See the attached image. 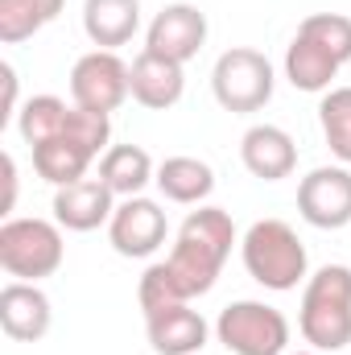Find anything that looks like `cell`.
I'll return each mask as SVG.
<instances>
[{
	"instance_id": "obj_14",
	"label": "cell",
	"mask_w": 351,
	"mask_h": 355,
	"mask_svg": "<svg viewBox=\"0 0 351 355\" xmlns=\"http://www.w3.org/2000/svg\"><path fill=\"white\" fill-rule=\"evenodd\" d=\"M116 211V194L103 178H79L54 190V223L67 232H95Z\"/></svg>"
},
{
	"instance_id": "obj_18",
	"label": "cell",
	"mask_w": 351,
	"mask_h": 355,
	"mask_svg": "<svg viewBox=\"0 0 351 355\" xmlns=\"http://www.w3.org/2000/svg\"><path fill=\"white\" fill-rule=\"evenodd\" d=\"M343 71V62L323 50L314 37L306 33H293L289 50H285V79L293 83L298 91H310V95H327L331 91V79Z\"/></svg>"
},
{
	"instance_id": "obj_4",
	"label": "cell",
	"mask_w": 351,
	"mask_h": 355,
	"mask_svg": "<svg viewBox=\"0 0 351 355\" xmlns=\"http://www.w3.org/2000/svg\"><path fill=\"white\" fill-rule=\"evenodd\" d=\"M240 257H244L248 277L273 293L298 289L306 281V268H310L306 244L298 240V232L285 219H257L240 240Z\"/></svg>"
},
{
	"instance_id": "obj_26",
	"label": "cell",
	"mask_w": 351,
	"mask_h": 355,
	"mask_svg": "<svg viewBox=\"0 0 351 355\" xmlns=\"http://www.w3.org/2000/svg\"><path fill=\"white\" fill-rule=\"evenodd\" d=\"M12 202H17V162L4 153V215L12 211Z\"/></svg>"
},
{
	"instance_id": "obj_20",
	"label": "cell",
	"mask_w": 351,
	"mask_h": 355,
	"mask_svg": "<svg viewBox=\"0 0 351 355\" xmlns=\"http://www.w3.org/2000/svg\"><path fill=\"white\" fill-rule=\"evenodd\" d=\"M99 178L108 182V190L116 198H137L157 178V166H153V157L141 145H112L99 157Z\"/></svg>"
},
{
	"instance_id": "obj_15",
	"label": "cell",
	"mask_w": 351,
	"mask_h": 355,
	"mask_svg": "<svg viewBox=\"0 0 351 355\" xmlns=\"http://www.w3.org/2000/svg\"><path fill=\"white\" fill-rule=\"evenodd\" d=\"M240 162L261 182H281V178H289L298 170V145L277 124H252L240 137Z\"/></svg>"
},
{
	"instance_id": "obj_7",
	"label": "cell",
	"mask_w": 351,
	"mask_h": 355,
	"mask_svg": "<svg viewBox=\"0 0 351 355\" xmlns=\"http://www.w3.org/2000/svg\"><path fill=\"white\" fill-rule=\"evenodd\" d=\"M215 339L232 355H285L289 347V318L264 302H232L215 318Z\"/></svg>"
},
{
	"instance_id": "obj_22",
	"label": "cell",
	"mask_w": 351,
	"mask_h": 355,
	"mask_svg": "<svg viewBox=\"0 0 351 355\" xmlns=\"http://www.w3.org/2000/svg\"><path fill=\"white\" fill-rule=\"evenodd\" d=\"M67 116H71V103L58 99V95H29L25 107L17 112V132L29 149L54 141L62 128H67Z\"/></svg>"
},
{
	"instance_id": "obj_1",
	"label": "cell",
	"mask_w": 351,
	"mask_h": 355,
	"mask_svg": "<svg viewBox=\"0 0 351 355\" xmlns=\"http://www.w3.org/2000/svg\"><path fill=\"white\" fill-rule=\"evenodd\" d=\"M232 244H236V223H232V215L223 207L190 211L182 219V227H178L170 257L145 268V277L137 285L141 314L211 293L223 265H228V257H232Z\"/></svg>"
},
{
	"instance_id": "obj_27",
	"label": "cell",
	"mask_w": 351,
	"mask_h": 355,
	"mask_svg": "<svg viewBox=\"0 0 351 355\" xmlns=\"http://www.w3.org/2000/svg\"><path fill=\"white\" fill-rule=\"evenodd\" d=\"M298 355H323V352H298Z\"/></svg>"
},
{
	"instance_id": "obj_19",
	"label": "cell",
	"mask_w": 351,
	"mask_h": 355,
	"mask_svg": "<svg viewBox=\"0 0 351 355\" xmlns=\"http://www.w3.org/2000/svg\"><path fill=\"white\" fill-rule=\"evenodd\" d=\"M153 182H157V190L170 202H178V207H198L215 190V170L207 162H198V157H166L157 166V178Z\"/></svg>"
},
{
	"instance_id": "obj_17",
	"label": "cell",
	"mask_w": 351,
	"mask_h": 355,
	"mask_svg": "<svg viewBox=\"0 0 351 355\" xmlns=\"http://www.w3.org/2000/svg\"><path fill=\"white\" fill-rule=\"evenodd\" d=\"M141 29V0H83V33L95 50L128 46Z\"/></svg>"
},
{
	"instance_id": "obj_16",
	"label": "cell",
	"mask_w": 351,
	"mask_h": 355,
	"mask_svg": "<svg viewBox=\"0 0 351 355\" xmlns=\"http://www.w3.org/2000/svg\"><path fill=\"white\" fill-rule=\"evenodd\" d=\"M128 87H132V99L149 112H166L174 107L186 91V71L182 62H170L153 50H141L128 67Z\"/></svg>"
},
{
	"instance_id": "obj_23",
	"label": "cell",
	"mask_w": 351,
	"mask_h": 355,
	"mask_svg": "<svg viewBox=\"0 0 351 355\" xmlns=\"http://www.w3.org/2000/svg\"><path fill=\"white\" fill-rule=\"evenodd\" d=\"M318 124L327 137V149L351 166V87H331L318 103Z\"/></svg>"
},
{
	"instance_id": "obj_2",
	"label": "cell",
	"mask_w": 351,
	"mask_h": 355,
	"mask_svg": "<svg viewBox=\"0 0 351 355\" xmlns=\"http://www.w3.org/2000/svg\"><path fill=\"white\" fill-rule=\"evenodd\" d=\"M298 331L314 352H343L351 343V268L323 265L306 277L302 306H298Z\"/></svg>"
},
{
	"instance_id": "obj_11",
	"label": "cell",
	"mask_w": 351,
	"mask_h": 355,
	"mask_svg": "<svg viewBox=\"0 0 351 355\" xmlns=\"http://www.w3.org/2000/svg\"><path fill=\"white\" fill-rule=\"evenodd\" d=\"M207 42V12L198 4H166L153 21H149V33H145V50L170 58V62H190Z\"/></svg>"
},
{
	"instance_id": "obj_3",
	"label": "cell",
	"mask_w": 351,
	"mask_h": 355,
	"mask_svg": "<svg viewBox=\"0 0 351 355\" xmlns=\"http://www.w3.org/2000/svg\"><path fill=\"white\" fill-rule=\"evenodd\" d=\"M108 141H112V120L99 116V112H83V107L71 103L67 128L54 141H46V145L33 149V170H37L42 182H50V186H71V182L87 178L95 157H103L112 149Z\"/></svg>"
},
{
	"instance_id": "obj_12",
	"label": "cell",
	"mask_w": 351,
	"mask_h": 355,
	"mask_svg": "<svg viewBox=\"0 0 351 355\" xmlns=\"http://www.w3.org/2000/svg\"><path fill=\"white\" fill-rule=\"evenodd\" d=\"M145 335L157 355H198L207 347L211 327L198 310H190V302H174L145 310Z\"/></svg>"
},
{
	"instance_id": "obj_5",
	"label": "cell",
	"mask_w": 351,
	"mask_h": 355,
	"mask_svg": "<svg viewBox=\"0 0 351 355\" xmlns=\"http://www.w3.org/2000/svg\"><path fill=\"white\" fill-rule=\"evenodd\" d=\"M67 261L62 227L50 219H4L0 223V268L12 281H42L54 277Z\"/></svg>"
},
{
	"instance_id": "obj_6",
	"label": "cell",
	"mask_w": 351,
	"mask_h": 355,
	"mask_svg": "<svg viewBox=\"0 0 351 355\" xmlns=\"http://www.w3.org/2000/svg\"><path fill=\"white\" fill-rule=\"evenodd\" d=\"M277 87V75H273V62L264 58L261 50L252 46H232L215 58V71H211V91H215V103L232 116H248V112H261L264 103L273 99Z\"/></svg>"
},
{
	"instance_id": "obj_13",
	"label": "cell",
	"mask_w": 351,
	"mask_h": 355,
	"mask_svg": "<svg viewBox=\"0 0 351 355\" xmlns=\"http://www.w3.org/2000/svg\"><path fill=\"white\" fill-rule=\"evenodd\" d=\"M50 322H54L50 297L33 281H8L0 289V331L12 343H37V339H46Z\"/></svg>"
},
{
	"instance_id": "obj_10",
	"label": "cell",
	"mask_w": 351,
	"mask_h": 355,
	"mask_svg": "<svg viewBox=\"0 0 351 355\" xmlns=\"http://www.w3.org/2000/svg\"><path fill=\"white\" fill-rule=\"evenodd\" d=\"M298 215L318 232H339L351 223V170L318 166L298 182Z\"/></svg>"
},
{
	"instance_id": "obj_9",
	"label": "cell",
	"mask_w": 351,
	"mask_h": 355,
	"mask_svg": "<svg viewBox=\"0 0 351 355\" xmlns=\"http://www.w3.org/2000/svg\"><path fill=\"white\" fill-rule=\"evenodd\" d=\"M170 236V223H166V211L162 202L137 194V198H120L112 219H108V240L120 257L128 261H145L153 257Z\"/></svg>"
},
{
	"instance_id": "obj_24",
	"label": "cell",
	"mask_w": 351,
	"mask_h": 355,
	"mask_svg": "<svg viewBox=\"0 0 351 355\" xmlns=\"http://www.w3.org/2000/svg\"><path fill=\"white\" fill-rule=\"evenodd\" d=\"M298 33H306V37H314L323 50H331L343 67L351 62V17L343 12H310L302 25H298Z\"/></svg>"
},
{
	"instance_id": "obj_21",
	"label": "cell",
	"mask_w": 351,
	"mask_h": 355,
	"mask_svg": "<svg viewBox=\"0 0 351 355\" xmlns=\"http://www.w3.org/2000/svg\"><path fill=\"white\" fill-rule=\"evenodd\" d=\"M62 8H67V0H0V42L4 46L29 42L50 21H58Z\"/></svg>"
},
{
	"instance_id": "obj_25",
	"label": "cell",
	"mask_w": 351,
	"mask_h": 355,
	"mask_svg": "<svg viewBox=\"0 0 351 355\" xmlns=\"http://www.w3.org/2000/svg\"><path fill=\"white\" fill-rule=\"evenodd\" d=\"M0 79H4V112H0V124H8L17 116V71L4 62L0 67Z\"/></svg>"
},
{
	"instance_id": "obj_8",
	"label": "cell",
	"mask_w": 351,
	"mask_h": 355,
	"mask_svg": "<svg viewBox=\"0 0 351 355\" xmlns=\"http://www.w3.org/2000/svg\"><path fill=\"white\" fill-rule=\"evenodd\" d=\"M132 95L128 87V62L116 50H91L71 67V99L83 112L112 116L124 99Z\"/></svg>"
}]
</instances>
